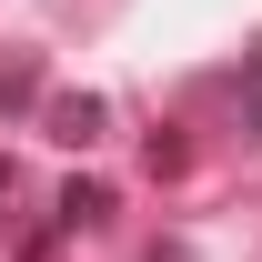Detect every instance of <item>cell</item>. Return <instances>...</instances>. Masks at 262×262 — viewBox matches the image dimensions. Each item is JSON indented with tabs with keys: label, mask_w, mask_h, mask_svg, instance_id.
Returning a JSON list of instances; mask_svg holds the SVG:
<instances>
[{
	"label": "cell",
	"mask_w": 262,
	"mask_h": 262,
	"mask_svg": "<svg viewBox=\"0 0 262 262\" xmlns=\"http://www.w3.org/2000/svg\"><path fill=\"white\" fill-rule=\"evenodd\" d=\"M91 131H101V101L91 91H61V101H51V141H91Z\"/></svg>",
	"instance_id": "1"
},
{
	"label": "cell",
	"mask_w": 262,
	"mask_h": 262,
	"mask_svg": "<svg viewBox=\"0 0 262 262\" xmlns=\"http://www.w3.org/2000/svg\"><path fill=\"white\" fill-rule=\"evenodd\" d=\"M61 222H111V182H71V192H61Z\"/></svg>",
	"instance_id": "2"
}]
</instances>
